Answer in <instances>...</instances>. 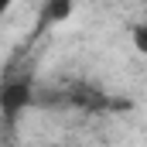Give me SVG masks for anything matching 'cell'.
<instances>
[{"mask_svg":"<svg viewBox=\"0 0 147 147\" xmlns=\"http://www.w3.org/2000/svg\"><path fill=\"white\" fill-rule=\"evenodd\" d=\"M10 7H14V0H0V17H3V14H7Z\"/></svg>","mask_w":147,"mask_h":147,"instance_id":"cell-4","label":"cell"},{"mask_svg":"<svg viewBox=\"0 0 147 147\" xmlns=\"http://www.w3.org/2000/svg\"><path fill=\"white\" fill-rule=\"evenodd\" d=\"M130 45L140 55H147V24H130Z\"/></svg>","mask_w":147,"mask_h":147,"instance_id":"cell-3","label":"cell"},{"mask_svg":"<svg viewBox=\"0 0 147 147\" xmlns=\"http://www.w3.org/2000/svg\"><path fill=\"white\" fill-rule=\"evenodd\" d=\"M34 96H38V82L31 75H7L0 82V113L3 120H17L28 110H34Z\"/></svg>","mask_w":147,"mask_h":147,"instance_id":"cell-1","label":"cell"},{"mask_svg":"<svg viewBox=\"0 0 147 147\" xmlns=\"http://www.w3.org/2000/svg\"><path fill=\"white\" fill-rule=\"evenodd\" d=\"M79 0H41V14H38V31H48L55 24H65L75 14Z\"/></svg>","mask_w":147,"mask_h":147,"instance_id":"cell-2","label":"cell"}]
</instances>
